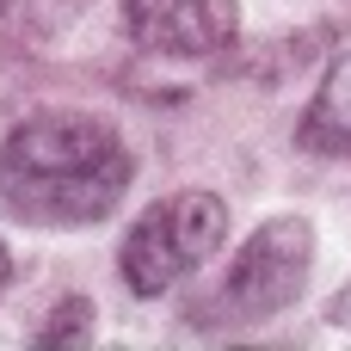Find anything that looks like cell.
Here are the masks:
<instances>
[{"label": "cell", "instance_id": "3", "mask_svg": "<svg viewBox=\"0 0 351 351\" xmlns=\"http://www.w3.org/2000/svg\"><path fill=\"white\" fill-rule=\"evenodd\" d=\"M315 265V228L308 216H271L247 234V247L234 253V265L216 284V308L234 327H259L271 315H284Z\"/></svg>", "mask_w": 351, "mask_h": 351}, {"label": "cell", "instance_id": "4", "mask_svg": "<svg viewBox=\"0 0 351 351\" xmlns=\"http://www.w3.org/2000/svg\"><path fill=\"white\" fill-rule=\"evenodd\" d=\"M234 0H123V37L160 62H210L234 43Z\"/></svg>", "mask_w": 351, "mask_h": 351}, {"label": "cell", "instance_id": "8", "mask_svg": "<svg viewBox=\"0 0 351 351\" xmlns=\"http://www.w3.org/2000/svg\"><path fill=\"white\" fill-rule=\"evenodd\" d=\"M333 327H346V333H351V284L333 296Z\"/></svg>", "mask_w": 351, "mask_h": 351}, {"label": "cell", "instance_id": "2", "mask_svg": "<svg viewBox=\"0 0 351 351\" xmlns=\"http://www.w3.org/2000/svg\"><path fill=\"white\" fill-rule=\"evenodd\" d=\"M222 241H228V204L216 191H173V197L148 204V216H136V228L123 234V247H117L123 290L167 296L173 284L204 271Z\"/></svg>", "mask_w": 351, "mask_h": 351}, {"label": "cell", "instance_id": "1", "mask_svg": "<svg viewBox=\"0 0 351 351\" xmlns=\"http://www.w3.org/2000/svg\"><path fill=\"white\" fill-rule=\"evenodd\" d=\"M136 179L123 136L86 111L25 117L0 142V204L31 228H93Z\"/></svg>", "mask_w": 351, "mask_h": 351}, {"label": "cell", "instance_id": "5", "mask_svg": "<svg viewBox=\"0 0 351 351\" xmlns=\"http://www.w3.org/2000/svg\"><path fill=\"white\" fill-rule=\"evenodd\" d=\"M302 148L315 154H351V49L321 74L308 111H302Z\"/></svg>", "mask_w": 351, "mask_h": 351}, {"label": "cell", "instance_id": "9", "mask_svg": "<svg viewBox=\"0 0 351 351\" xmlns=\"http://www.w3.org/2000/svg\"><path fill=\"white\" fill-rule=\"evenodd\" d=\"M6 284H12V253H6V241H0V296H6Z\"/></svg>", "mask_w": 351, "mask_h": 351}, {"label": "cell", "instance_id": "6", "mask_svg": "<svg viewBox=\"0 0 351 351\" xmlns=\"http://www.w3.org/2000/svg\"><path fill=\"white\" fill-rule=\"evenodd\" d=\"M86 0H0V19L25 25V31H62Z\"/></svg>", "mask_w": 351, "mask_h": 351}, {"label": "cell", "instance_id": "7", "mask_svg": "<svg viewBox=\"0 0 351 351\" xmlns=\"http://www.w3.org/2000/svg\"><path fill=\"white\" fill-rule=\"evenodd\" d=\"M86 333H93V308H86L80 296H68V302L56 308V321H43L37 346H74V339H86Z\"/></svg>", "mask_w": 351, "mask_h": 351}]
</instances>
